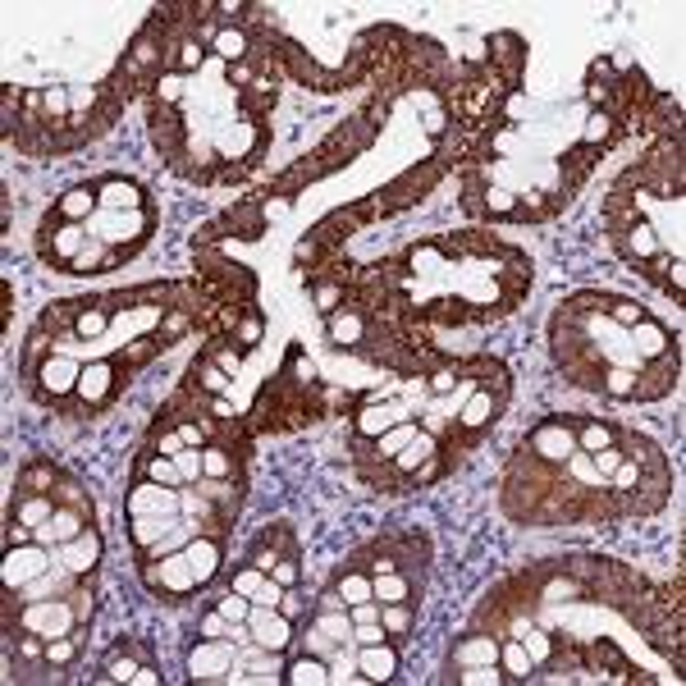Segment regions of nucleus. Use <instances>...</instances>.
I'll return each instance as SVG.
<instances>
[{
	"mask_svg": "<svg viewBox=\"0 0 686 686\" xmlns=\"http://www.w3.org/2000/svg\"><path fill=\"white\" fill-rule=\"evenodd\" d=\"M462 385V366L458 362H440V366H430V376H426V389L435 398H444V394H453V389Z\"/></svg>",
	"mask_w": 686,
	"mask_h": 686,
	"instance_id": "obj_30",
	"label": "nucleus"
},
{
	"mask_svg": "<svg viewBox=\"0 0 686 686\" xmlns=\"http://www.w3.org/2000/svg\"><path fill=\"white\" fill-rule=\"evenodd\" d=\"M618 444V426L609 421H577V449L581 453H600Z\"/></svg>",
	"mask_w": 686,
	"mask_h": 686,
	"instance_id": "obj_25",
	"label": "nucleus"
},
{
	"mask_svg": "<svg viewBox=\"0 0 686 686\" xmlns=\"http://www.w3.org/2000/svg\"><path fill=\"white\" fill-rule=\"evenodd\" d=\"M522 453L549 462V467H563V462L577 453V421H568V417H545L522 440Z\"/></svg>",
	"mask_w": 686,
	"mask_h": 686,
	"instance_id": "obj_1",
	"label": "nucleus"
},
{
	"mask_svg": "<svg viewBox=\"0 0 686 686\" xmlns=\"http://www.w3.org/2000/svg\"><path fill=\"white\" fill-rule=\"evenodd\" d=\"M417 430H421L417 421H398V426H394V430H385L380 440H371V444H376V453H371V458H376L380 467H389V462L398 458V449H403V444H408L412 435H417Z\"/></svg>",
	"mask_w": 686,
	"mask_h": 686,
	"instance_id": "obj_26",
	"label": "nucleus"
},
{
	"mask_svg": "<svg viewBox=\"0 0 686 686\" xmlns=\"http://www.w3.org/2000/svg\"><path fill=\"white\" fill-rule=\"evenodd\" d=\"M78 376H83V362H78L74 353H51L42 362V371H37V398H46V403H60V398H69L78 389Z\"/></svg>",
	"mask_w": 686,
	"mask_h": 686,
	"instance_id": "obj_5",
	"label": "nucleus"
},
{
	"mask_svg": "<svg viewBox=\"0 0 686 686\" xmlns=\"http://www.w3.org/2000/svg\"><path fill=\"white\" fill-rule=\"evenodd\" d=\"M55 211L65 215V220H74V225H87V220L101 211L97 188H92V183H78V188H69V193L55 202Z\"/></svg>",
	"mask_w": 686,
	"mask_h": 686,
	"instance_id": "obj_18",
	"label": "nucleus"
},
{
	"mask_svg": "<svg viewBox=\"0 0 686 686\" xmlns=\"http://www.w3.org/2000/svg\"><path fill=\"white\" fill-rule=\"evenodd\" d=\"M229 668H234V641L229 636H202L188 650V677L193 682H229Z\"/></svg>",
	"mask_w": 686,
	"mask_h": 686,
	"instance_id": "obj_4",
	"label": "nucleus"
},
{
	"mask_svg": "<svg viewBox=\"0 0 686 686\" xmlns=\"http://www.w3.org/2000/svg\"><path fill=\"white\" fill-rule=\"evenodd\" d=\"M55 568V549L51 545H10L5 549V590H28L33 581H42Z\"/></svg>",
	"mask_w": 686,
	"mask_h": 686,
	"instance_id": "obj_2",
	"label": "nucleus"
},
{
	"mask_svg": "<svg viewBox=\"0 0 686 686\" xmlns=\"http://www.w3.org/2000/svg\"><path fill=\"white\" fill-rule=\"evenodd\" d=\"M261 334H266V321H261V311H257V307H247L243 316H238V325L229 330V339H234L238 348H243V353H252V348L261 343Z\"/></svg>",
	"mask_w": 686,
	"mask_h": 686,
	"instance_id": "obj_28",
	"label": "nucleus"
},
{
	"mask_svg": "<svg viewBox=\"0 0 686 686\" xmlns=\"http://www.w3.org/2000/svg\"><path fill=\"white\" fill-rule=\"evenodd\" d=\"M247 641H257L266 654L289 650L293 618H284L279 609H266V604H252V618H247Z\"/></svg>",
	"mask_w": 686,
	"mask_h": 686,
	"instance_id": "obj_6",
	"label": "nucleus"
},
{
	"mask_svg": "<svg viewBox=\"0 0 686 686\" xmlns=\"http://www.w3.org/2000/svg\"><path fill=\"white\" fill-rule=\"evenodd\" d=\"M215 609L225 613V618L234 622V627H243V622L252 618V600H247V595H238V590H229V595H220V600H215Z\"/></svg>",
	"mask_w": 686,
	"mask_h": 686,
	"instance_id": "obj_34",
	"label": "nucleus"
},
{
	"mask_svg": "<svg viewBox=\"0 0 686 686\" xmlns=\"http://www.w3.org/2000/svg\"><path fill=\"white\" fill-rule=\"evenodd\" d=\"M55 494H33V490H19V499H14V508H10V517H19V522H28V526H42V522H51L55 517Z\"/></svg>",
	"mask_w": 686,
	"mask_h": 686,
	"instance_id": "obj_21",
	"label": "nucleus"
},
{
	"mask_svg": "<svg viewBox=\"0 0 686 686\" xmlns=\"http://www.w3.org/2000/svg\"><path fill=\"white\" fill-rule=\"evenodd\" d=\"M147 476V481H156V485H170V490H183V472H179V462L174 458H161V453H147V458L138 462V481Z\"/></svg>",
	"mask_w": 686,
	"mask_h": 686,
	"instance_id": "obj_24",
	"label": "nucleus"
},
{
	"mask_svg": "<svg viewBox=\"0 0 686 686\" xmlns=\"http://www.w3.org/2000/svg\"><path fill=\"white\" fill-rule=\"evenodd\" d=\"M183 101V74L179 69H161L151 83V106H179Z\"/></svg>",
	"mask_w": 686,
	"mask_h": 686,
	"instance_id": "obj_29",
	"label": "nucleus"
},
{
	"mask_svg": "<svg viewBox=\"0 0 686 686\" xmlns=\"http://www.w3.org/2000/svg\"><path fill=\"white\" fill-rule=\"evenodd\" d=\"M627 343H632V353L641 357V362H664V357H677L673 334H668L659 321H650V316L627 330Z\"/></svg>",
	"mask_w": 686,
	"mask_h": 686,
	"instance_id": "obj_10",
	"label": "nucleus"
},
{
	"mask_svg": "<svg viewBox=\"0 0 686 686\" xmlns=\"http://www.w3.org/2000/svg\"><path fill=\"white\" fill-rule=\"evenodd\" d=\"M119 385H124V371L115 366V357H92V362L83 366V376H78L74 394H78V403H83L87 412H97L119 394Z\"/></svg>",
	"mask_w": 686,
	"mask_h": 686,
	"instance_id": "obj_3",
	"label": "nucleus"
},
{
	"mask_svg": "<svg viewBox=\"0 0 686 686\" xmlns=\"http://www.w3.org/2000/svg\"><path fill=\"white\" fill-rule=\"evenodd\" d=\"M270 581V572H261L257 563H243V568L229 577V590H238V595H247V600H257V590Z\"/></svg>",
	"mask_w": 686,
	"mask_h": 686,
	"instance_id": "obj_31",
	"label": "nucleus"
},
{
	"mask_svg": "<svg viewBox=\"0 0 686 686\" xmlns=\"http://www.w3.org/2000/svg\"><path fill=\"white\" fill-rule=\"evenodd\" d=\"M78 641H83V636H55V641H46V664L51 668H69L78 659Z\"/></svg>",
	"mask_w": 686,
	"mask_h": 686,
	"instance_id": "obj_33",
	"label": "nucleus"
},
{
	"mask_svg": "<svg viewBox=\"0 0 686 686\" xmlns=\"http://www.w3.org/2000/svg\"><path fill=\"white\" fill-rule=\"evenodd\" d=\"M334 600L339 604H362V600H376L371 595V572H362V568H348V572H339V581H334Z\"/></svg>",
	"mask_w": 686,
	"mask_h": 686,
	"instance_id": "obj_23",
	"label": "nucleus"
},
{
	"mask_svg": "<svg viewBox=\"0 0 686 686\" xmlns=\"http://www.w3.org/2000/svg\"><path fill=\"white\" fill-rule=\"evenodd\" d=\"M279 613L298 622L302 613H307V600H302V595H293V586H289V590H284V600H279Z\"/></svg>",
	"mask_w": 686,
	"mask_h": 686,
	"instance_id": "obj_40",
	"label": "nucleus"
},
{
	"mask_svg": "<svg viewBox=\"0 0 686 686\" xmlns=\"http://www.w3.org/2000/svg\"><path fill=\"white\" fill-rule=\"evenodd\" d=\"M174 462H179V472H183V481H188V485H197V481H202V449H193V444H183V449L179 453H174Z\"/></svg>",
	"mask_w": 686,
	"mask_h": 686,
	"instance_id": "obj_35",
	"label": "nucleus"
},
{
	"mask_svg": "<svg viewBox=\"0 0 686 686\" xmlns=\"http://www.w3.org/2000/svg\"><path fill=\"white\" fill-rule=\"evenodd\" d=\"M229 632H234V622H229L220 609H211L202 622H197V636H229Z\"/></svg>",
	"mask_w": 686,
	"mask_h": 686,
	"instance_id": "obj_37",
	"label": "nucleus"
},
{
	"mask_svg": "<svg viewBox=\"0 0 686 686\" xmlns=\"http://www.w3.org/2000/svg\"><path fill=\"white\" fill-rule=\"evenodd\" d=\"M270 577H275L284 590L298 586V577H302V572H298V554H284V558H279L275 568H270Z\"/></svg>",
	"mask_w": 686,
	"mask_h": 686,
	"instance_id": "obj_36",
	"label": "nucleus"
},
{
	"mask_svg": "<svg viewBox=\"0 0 686 686\" xmlns=\"http://www.w3.org/2000/svg\"><path fill=\"white\" fill-rule=\"evenodd\" d=\"M284 682L289 686H325V682H334V673L321 654H298V659L284 668Z\"/></svg>",
	"mask_w": 686,
	"mask_h": 686,
	"instance_id": "obj_19",
	"label": "nucleus"
},
{
	"mask_svg": "<svg viewBox=\"0 0 686 686\" xmlns=\"http://www.w3.org/2000/svg\"><path fill=\"white\" fill-rule=\"evenodd\" d=\"M435 449H440V440H435V435H430V430L421 426L417 435H412V440L403 444V449H398V458L389 462V467H394V476H403V481H408V476L417 472V467H421V462H426Z\"/></svg>",
	"mask_w": 686,
	"mask_h": 686,
	"instance_id": "obj_16",
	"label": "nucleus"
},
{
	"mask_svg": "<svg viewBox=\"0 0 686 686\" xmlns=\"http://www.w3.org/2000/svg\"><path fill=\"white\" fill-rule=\"evenodd\" d=\"M92 188H97L101 211H142V206H147V188L133 179H119V174H106V179H97Z\"/></svg>",
	"mask_w": 686,
	"mask_h": 686,
	"instance_id": "obj_11",
	"label": "nucleus"
},
{
	"mask_svg": "<svg viewBox=\"0 0 686 686\" xmlns=\"http://www.w3.org/2000/svg\"><path fill=\"white\" fill-rule=\"evenodd\" d=\"M380 627L389 636H408L412 632V604H380Z\"/></svg>",
	"mask_w": 686,
	"mask_h": 686,
	"instance_id": "obj_32",
	"label": "nucleus"
},
{
	"mask_svg": "<svg viewBox=\"0 0 686 686\" xmlns=\"http://www.w3.org/2000/svg\"><path fill=\"white\" fill-rule=\"evenodd\" d=\"M188 385L202 389V394H229V385H234V376H229L225 366H215L211 357H197L193 366H188Z\"/></svg>",
	"mask_w": 686,
	"mask_h": 686,
	"instance_id": "obj_22",
	"label": "nucleus"
},
{
	"mask_svg": "<svg viewBox=\"0 0 686 686\" xmlns=\"http://www.w3.org/2000/svg\"><path fill=\"white\" fill-rule=\"evenodd\" d=\"M325 334L334 348H362L371 334V316L362 307H339L334 316H325Z\"/></svg>",
	"mask_w": 686,
	"mask_h": 686,
	"instance_id": "obj_12",
	"label": "nucleus"
},
{
	"mask_svg": "<svg viewBox=\"0 0 686 686\" xmlns=\"http://www.w3.org/2000/svg\"><path fill=\"white\" fill-rule=\"evenodd\" d=\"M357 668H362L366 682H389V677L398 673V650L389 641L362 645V650H357Z\"/></svg>",
	"mask_w": 686,
	"mask_h": 686,
	"instance_id": "obj_15",
	"label": "nucleus"
},
{
	"mask_svg": "<svg viewBox=\"0 0 686 686\" xmlns=\"http://www.w3.org/2000/svg\"><path fill=\"white\" fill-rule=\"evenodd\" d=\"M398 421H408V403L398 398H376V403H362L353 417V435L357 440H380L385 430H394Z\"/></svg>",
	"mask_w": 686,
	"mask_h": 686,
	"instance_id": "obj_7",
	"label": "nucleus"
},
{
	"mask_svg": "<svg viewBox=\"0 0 686 686\" xmlns=\"http://www.w3.org/2000/svg\"><path fill=\"white\" fill-rule=\"evenodd\" d=\"M55 481H60V472H55L51 458H33L28 467L19 472V490H33V494H51Z\"/></svg>",
	"mask_w": 686,
	"mask_h": 686,
	"instance_id": "obj_27",
	"label": "nucleus"
},
{
	"mask_svg": "<svg viewBox=\"0 0 686 686\" xmlns=\"http://www.w3.org/2000/svg\"><path fill=\"white\" fill-rule=\"evenodd\" d=\"M499 668L508 673V682H526V677H536V659H531V650H526L517 636L499 641Z\"/></svg>",
	"mask_w": 686,
	"mask_h": 686,
	"instance_id": "obj_20",
	"label": "nucleus"
},
{
	"mask_svg": "<svg viewBox=\"0 0 686 686\" xmlns=\"http://www.w3.org/2000/svg\"><path fill=\"white\" fill-rule=\"evenodd\" d=\"M206 51H211L215 60H225V65H238V60L252 55V33H247L243 23H225V28H215L211 33Z\"/></svg>",
	"mask_w": 686,
	"mask_h": 686,
	"instance_id": "obj_13",
	"label": "nucleus"
},
{
	"mask_svg": "<svg viewBox=\"0 0 686 686\" xmlns=\"http://www.w3.org/2000/svg\"><path fill=\"white\" fill-rule=\"evenodd\" d=\"M133 686H161V673H156V664H151V659L138 668V673H133Z\"/></svg>",
	"mask_w": 686,
	"mask_h": 686,
	"instance_id": "obj_41",
	"label": "nucleus"
},
{
	"mask_svg": "<svg viewBox=\"0 0 686 686\" xmlns=\"http://www.w3.org/2000/svg\"><path fill=\"white\" fill-rule=\"evenodd\" d=\"M206 357H211L215 366H225L229 376H234L238 366H243V348H215V353H206Z\"/></svg>",
	"mask_w": 686,
	"mask_h": 686,
	"instance_id": "obj_38",
	"label": "nucleus"
},
{
	"mask_svg": "<svg viewBox=\"0 0 686 686\" xmlns=\"http://www.w3.org/2000/svg\"><path fill=\"white\" fill-rule=\"evenodd\" d=\"M101 549H106L101 531H97V526H87L83 536H74L69 545L55 549V563H60L65 572H74V577H92V572H97V563H101Z\"/></svg>",
	"mask_w": 686,
	"mask_h": 686,
	"instance_id": "obj_9",
	"label": "nucleus"
},
{
	"mask_svg": "<svg viewBox=\"0 0 686 686\" xmlns=\"http://www.w3.org/2000/svg\"><path fill=\"white\" fill-rule=\"evenodd\" d=\"M371 595L380 604H417L412 600L417 595V577H408V572H380V577H371Z\"/></svg>",
	"mask_w": 686,
	"mask_h": 686,
	"instance_id": "obj_17",
	"label": "nucleus"
},
{
	"mask_svg": "<svg viewBox=\"0 0 686 686\" xmlns=\"http://www.w3.org/2000/svg\"><path fill=\"white\" fill-rule=\"evenodd\" d=\"M472 664H499V636L472 632L453 645V668H472Z\"/></svg>",
	"mask_w": 686,
	"mask_h": 686,
	"instance_id": "obj_14",
	"label": "nucleus"
},
{
	"mask_svg": "<svg viewBox=\"0 0 686 686\" xmlns=\"http://www.w3.org/2000/svg\"><path fill=\"white\" fill-rule=\"evenodd\" d=\"M129 517H161V513H183V490H170V485H156L142 476L129 490Z\"/></svg>",
	"mask_w": 686,
	"mask_h": 686,
	"instance_id": "obj_8",
	"label": "nucleus"
},
{
	"mask_svg": "<svg viewBox=\"0 0 686 686\" xmlns=\"http://www.w3.org/2000/svg\"><path fill=\"white\" fill-rule=\"evenodd\" d=\"M353 641L357 645H376V641H389V632L380 627V622H362V627H353Z\"/></svg>",
	"mask_w": 686,
	"mask_h": 686,
	"instance_id": "obj_39",
	"label": "nucleus"
}]
</instances>
